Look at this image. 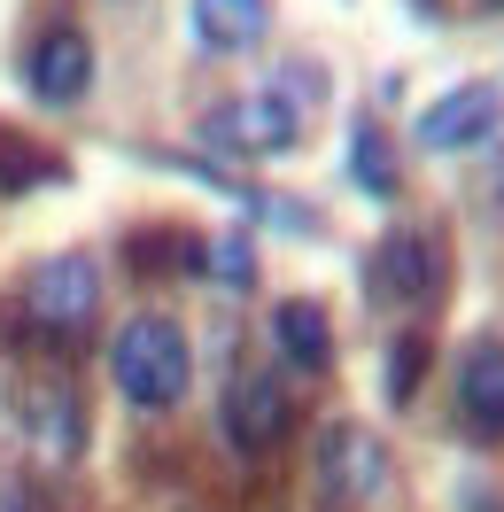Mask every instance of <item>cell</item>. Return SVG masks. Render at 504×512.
<instances>
[{
	"instance_id": "9a60e30c",
	"label": "cell",
	"mask_w": 504,
	"mask_h": 512,
	"mask_svg": "<svg viewBox=\"0 0 504 512\" xmlns=\"http://www.w3.org/2000/svg\"><path fill=\"white\" fill-rule=\"evenodd\" d=\"M210 264H218L225 288H241V280H249V241H241V233H225L218 249H210Z\"/></svg>"
},
{
	"instance_id": "8fae6325",
	"label": "cell",
	"mask_w": 504,
	"mask_h": 512,
	"mask_svg": "<svg viewBox=\"0 0 504 512\" xmlns=\"http://www.w3.org/2000/svg\"><path fill=\"white\" fill-rule=\"evenodd\" d=\"M458 404H466L481 427H504V342H481L458 373Z\"/></svg>"
},
{
	"instance_id": "8992f818",
	"label": "cell",
	"mask_w": 504,
	"mask_h": 512,
	"mask_svg": "<svg viewBox=\"0 0 504 512\" xmlns=\"http://www.w3.org/2000/svg\"><path fill=\"white\" fill-rule=\"evenodd\" d=\"M287 419H295V404H287L280 381H241L225 396V443L256 458V450H272L287 435Z\"/></svg>"
},
{
	"instance_id": "ba28073f",
	"label": "cell",
	"mask_w": 504,
	"mask_h": 512,
	"mask_svg": "<svg viewBox=\"0 0 504 512\" xmlns=\"http://www.w3.org/2000/svg\"><path fill=\"white\" fill-rule=\"evenodd\" d=\"M86 86H94V47L78 32H47L32 47V94L39 101H78Z\"/></svg>"
},
{
	"instance_id": "277c9868",
	"label": "cell",
	"mask_w": 504,
	"mask_h": 512,
	"mask_svg": "<svg viewBox=\"0 0 504 512\" xmlns=\"http://www.w3.org/2000/svg\"><path fill=\"white\" fill-rule=\"evenodd\" d=\"M504 125V101L497 86H450L442 101H427V117H419V148H473V140H489Z\"/></svg>"
},
{
	"instance_id": "4fadbf2b",
	"label": "cell",
	"mask_w": 504,
	"mask_h": 512,
	"mask_svg": "<svg viewBox=\"0 0 504 512\" xmlns=\"http://www.w3.org/2000/svg\"><path fill=\"white\" fill-rule=\"evenodd\" d=\"M32 427H39V443H47V450H63V458L78 450V404H70L63 388H55V396H39V419H32Z\"/></svg>"
},
{
	"instance_id": "5bb4252c",
	"label": "cell",
	"mask_w": 504,
	"mask_h": 512,
	"mask_svg": "<svg viewBox=\"0 0 504 512\" xmlns=\"http://www.w3.org/2000/svg\"><path fill=\"white\" fill-rule=\"evenodd\" d=\"M419 365H427V342H419V334H404V342H396V357H388V396H396V404L419 388Z\"/></svg>"
},
{
	"instance_id": "7c38bea8",
	"label": "cell",
	"mask_w": 504,
	"mask_h": 512,
	"mask_svg": "<svg viewBox=\"0 0 504 512\" xmlns=\"http://www.w3.org/2000/svg\"><path fill=\"white\" fill-rule=\"evenodd\" d=\"M349 171L365 194H396V171H388V148H380L373 125H357V140H349Z\"/></svg>"
},
{
	"instance_id": "2e32d148",
	"label": "cell",
	"mask_w": 504,
	"mask_h": 512,
	"mask_svg": "<svg viewBox=\"0 0 504 512\" xmlns=\"http://www.w3.org/2000/svg\"><path fill=\"white\" fill-rule=\"evenodd\" d=\"M0 512H47V505H39L32 489H8V497H0Z\"/></svg>"
},
{
	"instance_id": "3957f363",
	"label": "cell",
	"mask_w": 504,
	"mask_h": 512,
	"mask_svg": "<svg viewBox=\"0 0 504 512\" xmlns=\"http://www.w3.org/2000/svg\"><path fill=\"white\" fill-rule=\"evenodd\" d=\"M101 311V264L94 256H55V264H39L32 280V319L70 334V326H86Z\"/></svg>"
},
{
	"instance_id": "30bf717a",
	"label": "cell",
	"mask_w": 504,
	"mask_h": 512,
	"mask_svg": "<svg viewBox=\"0 0 504 512\" xmlns=\"http://www.w3.org/2000/svg\"><path fill=\"white\" fill-rule=\"evenodd\" d=\"M272 334H280V350L295 357V365H334V326H326V311L318 303H280L272 311Z\"/></svg>"
},
{
	"instance_id": "9c48e42d",
	"label": "cell",
	"mask_w": 504,
	"mask_h": 512,
	"mask_svg": "<svg viewBox=\"0 0 504 512\" xmlns=\"http://www.w3.org/2000/svg\"><path fill=\"white\" fill-rule=\"evenodd\" d=\"M427 280H435V249H427L419 233H388L380 256H373V288L388 295V303H419Z\"/></svg>"
},
{
	"instance_id": "6da1fadb",
	"label": "cell",
	"mask_w": 504,
	"mask_h": 512,
	"mask_svg": "<svg viewBox=\"0 0 504 512\" xmlns=\"http://www.w3.org/2000/svg\"><path fill=\"white\" fill-rule=\"evenodd\" d=\"M187 373H194V365H187V334H179V319L132 311V319L117 326V342H109V381H117L125 404L163 412V404L187 396Z\"/></svg>"
},
{
	"instance_id": "7a4b0ae2",
	"label": "cell",
	"mask_w": 504,
	"mask_h": 512,
	"mask_svg": "<svg viewBox=\"0 0 504 512\" xmlns=\"http://www.w3.org/2000/svg\"><path fill=\"white\" fill-rule=\"evenodd\" d=\"M210 140H218V148H241V156H280V148L303 140V109L287 94H249V101H233V109L210 117Z\"/></svg>"
},
{
	"instance_id": "52a82bcc",
	"label": "cell",
	"mask_w": 504,
	"mask_h": 512,
	"mask_svg": "<svg viewBox=\"0 0 504 512\" xmlns=\"http://www.w3.org/2000/svg\"><path fill=\"white\" fill-rule=\"evenodd\" d=\"M272 32V0H194V47L202 55H241Z\"/></svg>"
},
{
	"instance_id": "5b68a950",
	"label": "cell",
	"mask_w": 504,
	"mask_h": 512,
	"mask_svg": "<svg viewBox=\"0 0 504 512\" xmlns=\"http://www.w3.org/2000/svg\"><path fill=\"white\" fill-rule=\"evenodd\" d=\"M388 474V450L365 435V427H326L318 435V489L326 497H365Z\"/></svg>"
}]
</instances>
